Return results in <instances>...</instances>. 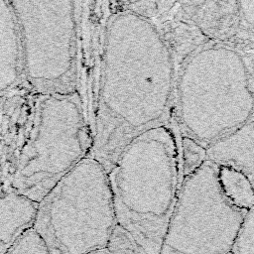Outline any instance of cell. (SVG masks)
<instances>
[{
	"mask_svg": "<svg viewBox=\"0 0 254 254\" xmlns=\"http://www.w3.org/2000/svg\"><path fill=\"white\" fill-rule=\"evenodd\" d=\"M157 1H108L90 156L108 171L137 135L169 124L177 76Z\"/></svg>",
	"mask_w": 254,
	"mask_h": 254,
	"instance_id": "1",
	"label": "cell"
},
{
	"mask_svg": "<svg viewBox=\"0 0 254 254\" xmlns=\"http://www.w3.org/2000/svg\"><path fill=\"white\" fill-rule=\"evenodd\" d=\"M107 173L117 225L146 254H161L184 182L174 125L170 122L134 137Z\"/></svg>",
	"mask_w": 254,
	"mask_h": 254,
	"instance_id": "2",
	"label": "cell"
},
{
	"mask_svg": "<svg viewBox=\"0 0 254 254\" xmlns=\"http://www.w3.org/2000/svg\"><path fill=\"white\" fill-rule=\"evenodd\" d=\"M251 57L220 42L198 46L177 68L173 113L182 135L204 148L252 119Z\"/></svg>",
	"mask_w": 254,
	"mask_h": 254,
	"instance_id": "3",
	"label": "cell"
},
{
	"mask_svg": "<svg viewBox=\"0 0 254 254\" xmlns=\"http://www.w3.org/2000/svg\"><path fill=\"white\" fill-rule=\"evenodd\" d=\"M93 139L76 90L36 93L8 189L40 203L90 155Z\"/></svg>",
	"mask_w": 254,
	"mask_h": 254,
	"instance_id": "4",
	"label": "cell"
},
{
	"mask_svg": "<svg viewBox=\"0 0 254 254\" xmlns=\"http://www.w3.org/2000/svg\"><path fill=\"white\" fill-rule=\"evenodd\" d=\"M116 225L107 170L89 155L39 203L33 228L50 254H89L107 247Z\"/></svg>",
	"mask_w": 254,
	"mask_h": 254,
	"instance_id": "5",
	"label": "cell"
},
{
	"mask_svg": "<svg viewBox=\"0 0 254 254\" xmlns=\"http://www.w3.org/2000/svg\"><path fill=\"white\" fill-rule=\"evenodd\" d=\"M19 25L25 83L36 93L76 90L81 1H10Z\"/></svg>",
	"mask_w": 254,
	"mask_h": 254,
	"instance_id": "6",
	"label": "cell"
},
{
	"mask_svg": "<svg viewBox=\"0 0 254 254\" xmlns=\"http://www.w3.org/2000/svg\"><path fill=\"white\" fill-rule=\"evenodd\" d=\"M245 213L225 196L218 166L206 160L181 186L161 254H227Z\"/></svg>",
	"mask_w": 254,
	"mask_h": 254,
	"instance_id": "7",
	"label": "cell"
},
{
	"mask_svg": "<svg viewBox=\"0 0 254 254\" xmlns=\"http://www.w3.org/2000/svg\"><path fill=\"white\" fill-rule=\"evenodd\" d=\"M24 82L21 37L16 14L10 1L0 0V98Z\"/></svg>",
	"mask_w": 254,
	"mask_h": 254,
	"instance_id": "8",
	"label": "cell"
},
{
	"mask_svg": "<svg viewBox=\"0 0 254 254\" xmlns=\"http://www.w3.org/2000/svg\"><path fill=\"white\" fill-rule=\"evenodd\" d=\"M206 159L238 170L254 188V119L207 147Z\"/></svg>",
	"mask_w": 254,
	"mask_h": 254,
	"instance_id": "9",
	"label": "cell"
},
{
	"mask_svg": "<svg viewBox=\"0 0 254 254\" xmlns=\"http://www.w3.org/2000/svg\"><path fill=\"white\" fill-rule=\"evenodd\" d=\"M39 203L11 190H0V254H7L27 230L33 228Z\"/></svg>",
	"mask_w": 254,
	"mask_h": 254,
	"instance_id": "10",
	"label": "cell"
},
{
	"mask_svg": "<svg viewBox=\"0 0 254 254\" xmlns=\"http://www.w3.org/2000/svg\"><path fill=\"white\" fill-rule=\"evenodd\" d=\"M218 180L225 196L243 211L254 206V188L238 170L229 166H218Z\"/></svg>",
	"mask_w": 254,
	"mask_h": 254,
	"instance_id": "11",
	"label": "cell"
},
{
	"mask_svg": "<svg viewBox=\"0 0 254 254\" xmlns=\"http://www.w3.org/2000/svg\"><path fill=\"white\" fill-rule=\"evenodd\" d=\"M181 158H182V175L183 180L187 179L196 172L206 159V148L190 136L182 135Z\"/></svg>",
	"mask_w": 254,
	"mask_h": 254,
	"instance_id": "12",
	"label": "cell"
},
{
	"mask_svg": "<svg viewBox=\"0 0 254 254\" xmlns=\"http://www.w3.org/2000/svg\"><path fill=\"white\" fill-rule=\"evenodd\" d=\"M231 253L254 254V206L246 211L244 215Z\"/></svg>",
	"mask_w": 254,
	"mask_h": 254,
	"instance_id": "13",
	"label": "cell"
},
{
	"mask_svg": "<svg viewBox=\"0 0 254 254\" xmlns=\"http://www.w3.org/2000/svg\"><path fill=\"white\" fill-rule=\"evenodd\" d=\"M7 254H50L43 237L31 228L23 233Z\"/></svg>",
	"mask_w": 254,
	"mask_h": 254,
	"instance_id": "14",
	"label": "cell"
},
{
	"mask_svg": "<svg viewBox=\"0 0 254 254\" xmlns=\"http://www.w3.org/2000/svg\"><path fill=\"white\" fill-rule=\"evenodd\" d=\"M107 248L111 254H146L133 237L119 225L115 226Z\"/></svg>",
	"mask_w": 254,
	"mask_h": 254,
	"instance_id": "15",
	"label": "cell"
},
{
	"mask_svg": "<svg viewBox=\"0 0 254 254\" xmlns=\"http://www.w3.org/2000/svg\"><path fill=\"white\" fill-rule=\"evenodd\" d=\"M241 23L254 36V1L239 2Z\"/></svg>",
	"mask_w": 254,
	"mask_h": 254,
	"instance_id": "16",
	"label": "cell"
},
{
	"mask_svg": "<svg viewBox=\"0 0 254 254\" xmlns=\"http://www.w3.org/2000/svg\"><path fill=\"white\" fill-rule=\"evenodd\" d=\"M89 254H111V252L108 250V248H103V249H99V250H95Z\"/></svg>",
	"mask_w": 254,
	"mask_h": 254,
	"instance_id": "17",
	"label": "cell"
},
{
	"mask_svg": "<svg viewBox=\"0 0 254 254\" xmlns=\"http://www.w3.org/2000/svg\"><path fill=\"white\" fill-rule=\"evenodd\" d=\"M251 68H252V87L254 91V57H251Z\"/></svg>",
	"mask_w": 254,
	"mask_h": 254,
	"instance_id": "18",
	"label": "cell"
},
{
	"mask_svg": "<svg viewBox=\"0 0 254 254\" xmlns=\"http://www.w3.org/2000/svg\"><path fill=\"white\" fill-rule=\"evenodd\" d=\"M227 254H232V253H231V252H229V253H227Z\"/></svg>",
	"mask_w": 254,
	"mask_h": 254,
	"instance_id": "19",
	"label": "cell"
}]
</instances>
